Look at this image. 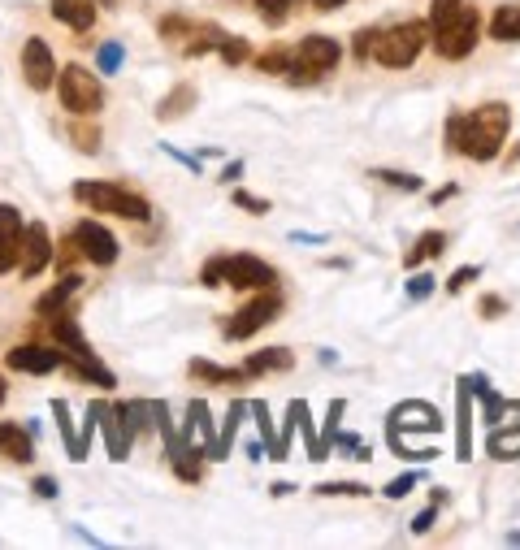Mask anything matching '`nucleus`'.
I'll list each match as a JSON object with an SVG mask.
<instances>
[{
    "label": "nucleus",
    "mask_w": 520,
    "mask_h": 550,
    "mask_svg": "<svg viewBox=\"0 0 520 550\" xmlns=\"http://www.w3.org/2000/svg\"><path fill=\"white\" fill-rule=\"evenodd\" d=\"M507 130H512V113H507V104H499V100L464 113V152L460 156L494 161V156L503 152V143H507Z\"/></svg>",
    "instance_id": "obj_1"
},
{
    "label": "nucleus",
    "mask_w": 520,
    "mask_h": 550,
    "mask_svg": "<svg viewBox=\"0 0 520 550\" xmlns=\"http://www.w3.org/2000/svg\"><path fill=\"white\" fill-rule=\"evenodd\" d=\"M74 200L87 213H109L122 221H152V204L135 191L117 187V182H74Z\"/></svg>",
    "instance_id": "obj_2"
},
{
    "label": "nucleus",
    "mask_w": 520,
    "mask_h": 550,
    "mask_svg": "<svg viewBox=\"0 0 520 550\" xmlns=\"http://www.w3.org/2000/svg\"><path fill=\"white\" fill-rule=\"evenodd\" d=\"M429 44V22L412 18V22H399V26H386L377 35V48H373V61L382 70H408V65L421 57V48Z\"/></svg>",
    "instance_id": "obj_3"
},
{
    "label": "nucleus",
    "mask_w": 520,
    "mask_h": 550,
    "mask_svg": "<svg viewBox=\"0 0 520 550\" xmlns=\"http://www.w3.org/2000/svg\"><path fill=\"white\" fill-rule=\"evenodd\" d=\"M57 96L61 109H70V117H96L104 109V83L87 65H65L57 74Z\"/></svg>",
    "instance_id": "obj_4"
},
{
    "label": "nucleus",
    "mask_w": 520,
    "mask_h": 550,
    "mask_svg": "<svg viewBox=\"0 0 520 550\" xmlns=\"http://www.w3.org/2000/svg\"><path fill=\"white\" fill-rule=\"evenodd\" d=\"M282 308H286V299L278 295V286H269V291H260L252 304H243L239 312H230V317L221 321V334L234 338V343H243V338H252V334L265 330V325L278 321Z\"/></svg>",
    "instance_id": "obj_5"
},
{
    "label": "nucleus",
    "mask_w": 520,
    "mask_h": 550,
    "mask_svg": "<svg viewBox=\"0 0 520 550\" xmlns=\"http://www.w3.org/2000/svg\"><path fill=\"white\" fill-rule=\"evenodd\" d=\"M477 39H481V18H477L473 5H464L447 26L429 31V44H434V52H438L442 61H464V57H473Z\"/></svg>",
    "instance_id": "obj_6"
},
{
    "label": "nucleus",
    "mask_w": 520,
    "mask_h": 550,
    "mask_svg": "<svg viewBox=\"0 0 520 550\" xmlns=\"http://www.w3.org/2000/svg\"><path fill=\"white\" fill-rule=\"evenodd\" d=\"M57 74H61V65H57V57H52V44H48V39H39V35H31L22 44V78H26V87L48 91L52 83H57Z\"/></svg>",
    "instance_id": "obj_7"
},
{
    "label": "nucleus",
    "mask_w": 520,
    "mask_h": 550,
    "mask_svg": "<svg viewBox=\"0 0 520 550\" xmlns=\"http://www.w3.org/2000/svg\"><path fill=\"white\" fill-rule=\"evenodd\" d=\"M226 286H234V291H269V286H278V269L247 252L226 256Z\"/></svg>",
    "instance_id": "obj_8"
},
{
    "label": "nucleus",
    "mask_w": 520,
    "mask_h": 550,
    "mask_svg": "<svg viewBox=\"0 0 520 550\" xmlns=\"http://www.w3.org/2000/svg\"><path fill=\"white\" fill-rule=\"evenodd\" d=\"M343 61V44L338 39H330V35H304L299 44L291 48V65H304V70H312V74H334V65Z\"/></svg>",
    "instance_id": "obj_9"
},
{
    "label": "nucleus",
    "mask_w": 520,
    "mask_h": 550,
    "mask_svg": "<svg viewBox=\"0 0 520 550\" xmlns=\"http://www.w3.org/2000/svg\"><path fill=\"white\" fill-rule=\"evenodd\" d=\"M100 416V429H104V442H109V460L122 464L130 455V438H135V425H130V412L126 403H91Z\"/></svg>",
    "instance_id": "obj_10"
},
{
    "label": "nucleus",
    "mask_w": 520,
    "mask_h": 550,
    "mask_svg": "<svg viewBox=\"0 0 520 550\" xmlns=\"http://www.w3.org/2000/svg\"><path fill=\"white\" fill-rule=\"evenodd\" d=\"M74 239H78V252H83L87 265H100V269H109L113 260H117V252H122L113 234L104 230L100 221H91V217H83V221L74 226Z\"/></svg>",
    "instance_id": "obj_11"
},
{
    "label": "nucleus",
    "mask_w": 520,
    "mask_h": 550,
    "mask_svg": "<svg viewBox=\"0 0 520 550\" xmlns=\"http://www.w3.org/2000/svg\"><path fill=\"white\" fill-rule=\"evenodd\" d=\"M5 364L13 373H31V377H44V373H52V369H61L65 364V356H61V347L57 343H22V347H13L9 356H5Z\"/></svg>",
    "instance_id": "obj_12"
},
{
    "label": "nucleus",
    "mask_w": 520,
    "mask_h": 550,
    "mask_svg": "<svg viewBox=\"0 0 520 550\" xmlns=\"http://www.w3.org/2000/svg\"><path fill=\"white\" fill-rule=\"evenodd\" d=\"M52 265V239H48V226L44 221H26L22 230V256H18V269L22 278H39Z\"/></svg>",
    "instance_id": "obj_13"
},
{
    "label": "nucleus",
    "mask_w": 520,
    "mask_h": 550,
    "mask_svg": "<svg viewBox=\"0 0 520 550\" xmlns=\"http://www.w3.org/2000/svg\"><path fill=\"white\" fill-rule=\"evenodd\" d=\"M182 447H195V451H204V460H213V451H217V429H213V412H208L204 399H191V403H187Z\"/></svg>",
    "instance_id": "obj_14"
},
{
    "label": "nucleus",
    "mask_w": 520,
    "mask_h": 550,
    "mask_svg": "<svg viewBox=\"0 0 520 550\" xmlns=\"http://www.w3.org/2000/svg\"><path fill=\"white\" fill-rule=\"evenodd\" d=\"M455 460H473V386L468 377L455 382Z\"/></svg>",
    "instance_id": "obj_15"
},
{
    "label": "nucleus",
    "mask_w": 520,
    "mask_h": 550,
    "mask_svg": "<svg viewBox=\"0 0 520 550\" xmlns=\"http://www.w3.org/2000/svg\"><path fill=\"white\" fill-rule=\"evenodd\" d=\"M22 230H26L22 213H18L13 204L0 200V278L18 269V256H22Z\"/></svg>",
    "instance_id": "obj_16"
},
{
    "label": "nucleus",
    "mask_w": 520,
    "mask_h": 550,
    "mask_svg": "<svg viewBox=\"0 0 520 550\" xmlns=\"http://www.w3.org/2000/svg\"><path fill=\"white\" fill-rule=\"evenodd\" d=\"M390 425L395 429H442V416L434 403H425V399H408V403H399L395 412H390Z\"/></svg>",
    "instance_id": "obj_17"
},
{
    "label": "nucleus",
    "mask_w": 520,
    "mask_h": 550,
    "mask_svg": "<svg viewBox=\"0 0 520 550\" xmlns=\"http://www.w3.org/2000/svg\"><path fill=\"white\" fill-rule=\"evenodd\" d=\"M48 9H52V18L65 22L78 35H87L96 26V0H52Z\"/></svg>",
    "instance_id": "obj_18"
},
{
    "label": "nucleus",
    "mask_w": 520,
    "mask_h": 550,
    "mask_svg": "<svg viewBox=\"0 0 520 550\" xmlns=\"http://www.w3.org/2000/svg\"><path fill=\"white\" fill-rule=\"evenodd\" d=\"M0 455L13 464H31L35 460V442H31V429H18L9 421H0Z\"/></svg>",
    "instance_id": "obj_19"
},
{
    "label": "nucleus",
    "mask_w": 520,
    "mask_h": 550,
    "mask_svg": "<svg viewBox=\"0 0 520 550\" xmlns=\"http://www.w3.org/2000/svg\"><path fill=\"white\" fill-rule=\"evenodd\" d=\"M286 421H291L295 434H304L308 442V460H325V442L317 438V429H312V412H308V403L304 399H291V408H286Z\"/></svg>",
    "instance_id": "obj_20"
},
{
    "label": "nucleus",
    "mask_w": 520,
    "mask_h": 550,
    "mask_svg": "<svg viewBox=\"0 0 520 550\" xmlns=\"http://www.w3.org/2000/svg\"><path fill=\"white\" fill-rule=\"evenodd\" d=\"M447 230H425V234H416V243H412V252L403 256V269H421L425 260H438L442 252H447Z\"/></svg>",
    "instance_id": "obj_21"
},
{
    "label": "nucleus",
    "mask_w": 520,
    "mask_h": 550,
    "mask_svg": "<svg viewBox=\"0 0 520 550\" xmlns=\"http://www.w3.org/2000/svg\"><path fill=\"white\" fill-rule=\"evenodd\" d=\"M221 39H226V31L213 22H191L187 39H182V57H204V52H217Z\"/></svg>",
    "instance_id": "obj_22"
},
{
    "label": "nucleus",
    "mask_w": 520,
    "mask_h": 550,
    "mask_svg": "<svg viewBox=\"0 0 520 550\" xmlns=\"http://www.w3.org/2000/svg\"><path fill=\"white\" fill-rule=\"evenodd\" d=\"M247 373H286V369H295V351H286V347H265V351H252L243 364Z\"/></svg>",
    "instance_id": "obj_23"
},
{
    "label": "nucleus",
    "mask_w": 520,
    "mask_h": 550,
    "mask_svg": "<svg viewBox=\"0 0 520 550\" xmlns=\"http://www.w3.org/2000/svg\"><path fill=\"white\" fill-rule=\"evenodd\" d=\"M78 286H83V278H78V273H65V278H61L57 286H52L48 295H39V304H35V308H39V317H48V312H61V308L78 295Z\"/></svg>",
    "instance_id": "obj_24"
},
{
    "label": "nucleus",
    "mask_w": 520,
    "mask_h": 550,
    "mask_svg": "<svg viewBox=\"0 0 520 550\" xmlns=\"http://www.w3.org/2000/svg\"><path fill=\"white\" fill-rule=\"evenodd\" d=\"M191 377H200V382H217V386H243L247 377V369H221V364H208V360H191V369H187Z\"/></svg>",
    "instance_id": "obj_25"
},
{
    "label": "nucleus",
    "mask_w": 520,
    "mask_h": 550,
    "mask_svg": "<svg viewBox=\"0 0 520 550\" xmlns=\"http://www.w3.org/2000/svg\"><path fill=\"white\" fill-rule=\"evenodd\" d=\"M247 408H252V403H243V399H234V403H230L226 425L217 429V451H213V460H226V455H230V447H234V434H239V425H243Z\"/></svg>",
    "instance_id": "obj_26"
},
{
    "label": "nucleus",
    "mask_w": 520,
    "mask_h": 550,
    "mask_svg": "<svg viewBox=\"0 0 520 550\" xmlns=\"http://www.w3.org/2000/svg\"><path fill=\"white\" fill-rule=\"evenodd\" d=\"M187 109H195V87L191 83H178L161 104H156V117H161V122H178Z\"/></svg>",
    "instance_id": "obj_27"
},
{
    "label": "nucleus",
    "mask_w": 520,
    "mask_h": 550,
    "mask_svg": "<svg viewBox=\"0 0 520 550\" xmlns=\"http://www.w3.org/2000/svg\"><path fill=\"white\" fill-rule=\"evenodd\" d=\"M486 447L494 460H520V425H494Z\"/></svg>",
    "instance_id": "obj_28"
},
{
    "label": "nucleus",
    "mask_w": 520,
    "mask_h": 550,
    "mask_svg": "<svg viewBox=\"0 0 520 550\" xmlns=\"http://www.w3.org/2000/svg\"><path fill=\"white\" fill-rule=\"evenodd\" d=\"M65 135H70V143H74L78 152H87V156L100 152V126H96V117H74Z\"/></svg>",
    "instance_id": "obj_29"
},
{
    "label": "nucleus",
    "mask_w": 520,
    "mask_h": 550,
    "mask_svg": "<svg viewBox=\"0 0 520 550\" xmlns=\"http://www.w3.org/2000/svg\"><path fill=\"white\" fill-rule=\"evenodd\" d=\"M490 39L499 44H516L520 39V5H503L499 13L490 18Z\"/></svg>",
    "instance_id": "obj_30"
},
{
    "label": "nucleus",
    "mask_w": 520,
    "mask_h": 550,
    "mask_svg": "<svg viewBox=\"0 0 520 550\" xmlns=\"http://www.w3.org/2000/svg\"><path fill=\"white\" fill-rule=\"evenodd\" d=\"M52 421H57L61 438H65V455H70V460H83V447H78V434H74V421H70V403H65V399H52Z\"/></svg>",
    "instance_id": "obj_31"
},
{
    "label": "nucleus",
    "mask_w": 520,
    "mask_h": 550,
    "mask_svg": "<svg viewBox=\"0 0 520 550\" xmlns=\"http://www.w3.org/2000/svg\"><path fill=\"white\" fill-rule=\"evenodd\" d=\"M252 5H256V13H260V22H265V26H282L299 5H304V0H252Z\"/></svg>",
    "instance_id": "obj_32"
},
{
    "label": "nucleus",
    "mask_w": 520,
    "mask_h": 550,
    "mask_svg": "<svg viewBox=\"0 0 520 550\" xmlns=\"http://www.w3.org/2000/svg\"><path fill=\"white\" fill-rule=\"evenodd\" d=\"M217 57L226 65H247V61H252V44H247L243 35H226V39H221V48H217Z\"/></svg>",
    "instance_id": "obj_33"
},
{
    "label": "nucleus",
    "mask_w": 520,
    "mask_h": 550,
    "mask_svg": "<svg viewBox=\"0 0 520 550\" xmlns=\"http://www.w3.org/2000/svg\"><path fill=\"white\" fill-rule=\"evenodd\" d=\"M252 65L260 74H286L291 70V48H269V52H260V57H252Z\"/></svg>",
    "instance_id": "obj_34"
},
{
    "label": "nucleus",
    "mask_w": 520,
    "mask_h": 550,
    "mask_svg": "<svg viewBox=\"0 0 520 550\" xmlns=\"http://www.w3.org/2000/svg\"><path fill=\"white\" fill-rule=\"evenodd\" d=\"M377 35H382V26H360V31L351 35V57H356L360 65L373 57V48H377Z\"/></svg>",
    "instance_id": "obj_35"
},
{
    "label": "nucleus",
    "mask_w": 520,
    "mask_h": 550,
    "mask_svg": "<svg viewBox=\"0 0 520 550\" xmlns=\"http://www.w3.org/2000/svg\"><path fill=\"white\" fill-rule=\"evenodd\" d=\"M317 494H321V499H364L369 490H364L360 481H321Z\"/></svg>",
    "instance_id": "obj_36"
},
{
    "label": "nucleus",
    "mask_w": 520,
    "mask_h": 550,
    "mask_svg": "<svg viewBox=\"0 0 520 550\" xmlns=\"http://www.w3.org/2000/svg\"><path fill=\"white\" fill-rule=\"evenodd\" d=\"M464 9V0H429V31H438V26H447L451 18H455V13H460Z\"/></svg>",
    "instance_id": "obj_37"
},
{
    "label": "nucleus",
    "mask_w": 520,
    "mask_h": 550,
    "mask_svg": "<svg viewBox=\"0 0 520 550\" xmlns=\"http://www.w3.org/2000/svg\"><path fill=\"white\" fill-rule=\"evenodd\" d=\"M252 416H256L260 442H265V451H269V460H273V451H278V434H273V425H269V403H265V399L252 403Z\"/></svg>",
    "instance_id": "obj_38"
},
{
    "label": "nucleus",
    "mask_w": 520,
    "mask_h": 550,
    "mask_svg": "<svg viewBox=\"0 0 520 550\" xmlns=\"http://www.w3.org/2000/svg\"><path fill=\"white\" fill-rule=\"evenodd\" d=\"M200 282L208 286V291H217V286H226V252H217V256H208V260H204V269H200Z\"/></svg>",
    "instance_id": "obj_39"
},
{
    "label": "nucleus",
    "mask_w": 520,
    "mask_h": 550,
    "mask_svg": "<svg viewBox=\"0 0 520 550\" xmlns=\"http://www.w3.org/2000/svg\"><path fill=\"white\" fill-rule=\"evenodd\" d=\"M377 182H386V187H399V191H421V178L416 174H399V169H373Z\"/></svg>",
    "instance_id": "obj_40"
},
{
    "label": "nucleus",
    "mask_w": 520,
    "mask_h": 550,
    "mask_svg": "<svg viewBox=\"0 0 520 550\" xmlns=\"http://www.w3.org/2000/svg\"><path fill=\"white\" fill-rule=\"evenodd\" d=\"M343 412H347V399H334V403H330V412H325V429H321L325 451L334 447V438H338V421H343Z\"/></svg>",
    "instance_id": "obj_41"
},
{
    "label": "nucleus",
    "mask_w": 520,
    "mask_h": 550,
    "mask_svg": "<svg viewBox=\"0 0 520 550\" xmlns=\"http://www.w3.org/2000/svg\"><path fill=\"white\" fill-rule=\"evenodd\" d=\"M421 486V473H403V477H395V481H386V499H408V494Z\"/></svg>",
    "instance_id": "obj_42"
},
{
    "label": "nucleus",
    "mask_w": 520,
    "mask_h": 550,
    "mask_svg": "<svg viewBox=\"0 0 520 550\" xmlns=\"http://www.w3.org/2000/svg\"><path fill=\"white\" fill-rule=\"evenodd\" d=\"M403 291H408L412 304H416V299H429V295H434V273H412Z\"/></svg>",
    "instance_id": "obj_43"
},
{
    "label": "nucleus",
    "mask_w": 520,
    "mask_h": 550,
    "mask_svg": "<svg viewBox=\"0 0 520 550\" xmlns=\"http://www.w3.org/2000/svg\"><path fill=\"white\" fill-rule=\"evenodd\" d=\"M447 152H455V156L464 152V113L447 117Z\"/></svg>",
    "instance_id": "obj_44"
},
{
    "label": "nucleus",
    "mask_w": 520,
    "mask_h": 550,
    "mask_svg": "<svg viewBox=\"0 0 520 550\" xmlns=\"http://www.w3.org/2000/svg\"><path fill=\"white\" fill-rule=\"evenodd\" d=\"M191 31V18H182V13H169V18H161V35L165 39H187Z\"/></svg>",
    "instance_id": "obj_45"
},
{
    "label": "nucleus",
    "mask_w": 520,
    "mask_h": 550,
    "mask_svg": "<svg viewBox=\"0 0 520 550\" xmlns=\"http://www.w3.org/2000/svg\"><path fill=\"white\" fill-rule=\"evenodd\" d=\"M477 278H481V265H464V269H455L451 278H447V291H451V295H460L464 286H468V282H477Z\"/></svg>",
    "instance_id": "obj_46"
},
{
    "label": "nucleus",
    "mask_w": 520,
    "mask_h": 550,
    "mask_svg": "<svg viewBox=\"0 0 520 550\" xmlns=\"http://www.w3.org/2000/svg\"><path fill=\"white\" fill-rule=\"evenodd\" d=\"M234 204H239L243 213H252V217H265V213H269V200H260V195H247V191H234Z\"/></svg>",
    "instance_id": "obj_47"
},
{
    "label": "nucleus",
    "mask_w": 520,
    "mask_h": 550,
    "mask_svg": "<svg viewBox=\"0 0 520 550\" xmlns=\"http://www.w3.org/2000/svg\"><path fill=\"white\" fill-rule=\"evenodd\" d=\"M96 65H100V74H113L117 65H122V44H104L100 57H96Z\"/></svg>",
    "instance_id": "obj_48"
},
{
    "label": "nucleus",
    "mask_w": 520,
    "mask_h": 550,
    "mask_svg": "<svg viewBox=\"0 0 520 550\" xmlns=\"http://www.w3.org/2000/svg\"><path fill=\"white\" fill-rule=\"evenodd\" d=\"M477 312H481V317H486V321H494V317H503V312H507V304H503L499 295H486V299H481V304H477Z\"/></svg>",
    "instance_id": "obj_49"
},
{
    "label": "nucleus",
    "mask_w": 520,
    "mask_h": 550,
    "mask_svg": "<svg viewBox=\"0 0 520 550\" xmlns=\"http://www.w3.org/2000/svg\"><path fill=\"white\" fill-rule=\"evenodd\" d=\"M434 525H438V503H434V507H425V512L412 520V533H429Z\"/></svg>",
    "instance_id": "obj_50"
},
{
    "label": "nucleus",
    "mask_w": 520,
    "mask_h": 550,
    "mask_svg": "<svg viewBox=\"0 0 520 550\" xmlns=\"http://www.w3.org/2000/svg\"><path fill=\"white\" fill-rule=\"evenodd\" d=\"M39 499H57V477H35V486H31Z\"/></svg>",
    "instance_id": "obj_51"
},
{
    "label": "nucleus",
    "mask_w": 520,
    "mask_h": 550,
    "mask_svg": "<svg viewBox=\"0 0 520 550\" xmlns=\"http://www.w3.org/2000/svg\"><path fill=\"white\" fill-rule=\"evenodd\" d=\"M239 174H243V161H230L226 169H221V182H239Z\"/></svg>",
    "instance_id": "obj_52"
},
{
    "label": "nucleus",
    "mask_w": 520,
    "mask_h": 550,
    "mask_svg": "<svg viewBox=\"0 0 520 550\" xmlns=\"http://www.w3.org/2000/svg\"><path fill=\"white\" fill-rule=\"evenodd\" d=\"M347 5V0H312V9H317V13H334V9H343Z\"/></svg>",
    "instance_id": "obj_53"
},
{
    "label": "nucleus",
    "mask_w": 520,
    "mask_h": 550,
    "mask_svg": "<svg viewBox=\"0 0 520 550\" xmlns=\"http://www.w3.org/2000/svg\"><path fill=\"white\" fill-rule=\"evenodd\" d=\"M0 403H5V377H0Z\"/></svg>",
    "instance_id": "obj_54"
}]
</instances>
